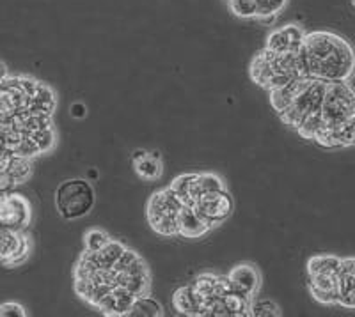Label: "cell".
I'll return each mask as SVG.
<instances>
[{"instance_id": "9", "label": "cell", "mask_w": 355, "mask_h": 317, "mask_svg": "<svg viewBox=\"0 0 355 317\" xmlns=\"http://www.w3.org/2000/svg\"><path fill=\"white\" fill-rule=\"evenodd\" d=\"M316 144L329 151H336V149H347L355 145V116L350 119L338 123L332 126H323L315 137Z\"/></svg>"}, {"instance_id": "17", "label": "cell", "mask_w": 355, "mask_h": 317, "mask_svg": "<svg viewBox=\"0 0 355 317\" xmlns=\"http://www.w3.org/2000/svg\"><path fill=\"white\" fill-rule=\"evenodd\" d=\"M224 190H227V186L220 176L214 172H196L192 186H190V206H194L206 193L224 192Z\"/></svg>"}, {"instance_id": "18", "label": "cell", "mask_w": 355, "mask_h": 317, "mask_svg": "<svg viewBox=\"0 0 355 317\" xmlns=\"http://www.w3.org/2000/svg\"><path fill=\"white\" fill-rule=\"evenodd\" d=\"M132 163L139 177L146 181H155L162 174V161L158 153H146V151H135L132 156Z\"/></svg>"}, {"instance_id": "20", "label": "cell", "mask_w": 355, "mask_h": 317, "mask_svg": "<svg viewBox=\"0 0 355 317\" xmlns=\"http://www.w3.org/2000/svg\"><path fill=\"white\" fill-rule=\"evenodd\" d=\"M304 77L297 78V80L290 82L288 85H284V87H279V89H274V91H270L268 93V96H270V105L272 109H274V112L281 114L284 112L286 109H290L291 105H293L295 101V96H297V93H299V87H300V82H302Z\"/></svg>"}, {"instance_id": "31", "label": "cell", "mask_w": 355, "mask_h": 317, "mask_svg": "<svg viewBox=\"0 0 355 317\" xmlns=\"http://www.w3.org/2000/svg\"><path fill=\"white\" fill-rule=\"evenodd\" d=\"M9 78V73H8V66L4 64V62H2V60H0V84H2V82H6Z\"/></svg>"}, {"instance_id": "7", "label": "cell", "mask_w": 355, "mask_h": 317, "mask_svg": "<svg viewBox=\"0 0 355 317\" xmlns=\"http://www.w3.org/2000/svg\"><path fill=\"white\" fill-rule=\"evenodd\" d=\"M31 221V204L18 193H0V229L24 230Z\"/></svg>"}, {"instance_id": "21", "label": "cell", "mask_w": 355, "mask_h": 317, "mask_svg": "<svg viewBox=\"0 0 355 317\" xmlns=\"http://www.w3.org/2000/svg\"><path fill=\"white\" fill-rule=\"evenodd\" d=\"M125 250L126 246L123 245V243L112 239L110 243H107L103 248L98 250V252H87V250H85V253H87L89 257H91V261H93L98 268H114L116 262L119 261L123 253H125Z\"/></svg>"}, {"instance_id": "16", "label": "cell", "mask_w": 355, "mask_h": 317, "mask_svg": "<svg viewBox=\"0 0 355 317\" xmlns=\"http://www.w3.org/2000/svg\"><path fill=\"white\" fill-rule=\"evenodd\" d=\"M173 305L178 312L185 314V316H205L206 303L201 294L192 287V284L183 285V287L176 289V293L173 296Z\"/></svg>"}, {"instance_id": "23", "label": "cell", "mask_w": 355, "mask_h": 317, "mask_svg": "<svg viewBox=\"0 0 355 317\" xmlns=\"http://www.w3.org/2000/svg\"><path fill=\"white\" fill-rule=\"evenodd\" d=\"M128 316L160 317V316H164V309H162V305L158 303L157 300H155V298L144 294V296H137V300L133 301V305H132V309H130Z\"/></svg>"}, {"instance_id": "12", "label": "cell", "mask_w": 355, "mask_h": 317, "mask_svg": "<svg viewBox=\"0 0 355 317\" xmlns=\"http://www.w3.org/2000/svg\"><path fill=\"white\" fill-rule=\"evenodd\" d=\"M227 280L231 284V291L233 293H239L242 296L256 298L259 291V285H261V278H259L258 269L250 264H239L231 268L230 273L226 275Z\"/></svg>"}, {"instance_id": "6", "label": "cell", "mask_w": 355, "mask_h": 317, "mask_svg": "<svg viewBox=\"0 0 355 317\" xmlns=\"http://www.w3.org/2000/svg\"><path fill=\"white\" fill-rule=\"evenodd\" d=\"M117 285L132 291L135 296H144L150 291V271L137 253L126 248L114 266Z\"/></svg>"}, {"instance_id": "5", "label": "cell", "mask_w": 355, "mask_h": 317, "mask_svg": "<svg viewBox=\"0 0 355 317\" xmlns=\"http://www.w3.org/2000/svg\"><path fill=\"white\" fill-rule=\"evenodd\" d=\"M320 112L327 126L338 125L355 116V89L352 87L350 82H327Z\"/></svg>"}, {"instance_id": "3", "label": "cell", "mask_w": 355, "mask_h": 317, "mask_svg": "<svg viewBox=\"0 0 355 317\" xmlns=\"http://www.w3.org/2000/svg\"><path fill=\"white\" fill-rule=\"evenodd\" d=\"M325 89H327V82L318 80V78L304 77L302 82H300L299 93L295 96L293 105H291L290 109L284 110V112L279 114V119L283 120L286 126L297 129L309 114L322 110Z\"/></svg>"}, {"instance_id": "26", "label": "cell", "mask_w": 355, "mask_h": 317, "mask_svg": "<svg viewBox=\"0 0 355 317\" xmlns=\"http://www.w3.org/2000/svg\"><path fill=\"white\" fill-rule=\"evenodd\" d=\"M249 316L252 317H279L283 316L281 307L272 300H250Z\"/></svg>"}, {"instance_id": "4", "label": "cell", "mask_w": 355, "mask_h": 317, "mask_svg": "<svg viewBox=\"0 0 355 317\" xmlns=\"http://www.w3.org/2000/svg\"><path fill=\"white\" fill-rule=\"evenodd\" d=\"M57 211L66 220L85 217L94 206V190L85 179H68L55 192Z\"/></svg>"}, {"instance_id": "2", "label": "cell", "mask_w": 355, "mask_h": 317, "mask_svg": "<svg viewBox=\"0 0 355 317\" xmlns=\"http://www.w3.org/2000/svg\"><path fill=\"white\" fill-rule=\"evenodd\" d=\"M182 199L178 197L171 186L155 192L146 206V217L151 229L160 236H178V215L183 209Z\"/></svg>"}, {"instance_id": "11", "label": "cell", "mask_w": 355, "mask_h": 317, "mask_svg": "<svg viewBox=\"0 0 355 317\" xmlns=\"http://www.w3.org/2000/svg\"><path fill=\"white\" fill-rule=\"evenodd\" d=\"M307 289L322 305H339L338 273L307 275Z\"/></svg>"}, {"instance_id": "15", "label": "cell", "mask_w": 355, "mask_h": 317, "mask_svg": "<svg viewBox=\"0 0 355 317\" xmlns=\"http://www.w3.org/2000/svg\"><path fill=\"white\" fill-rule=\"evenodd\" d=\"M339 282V307L355 310V257L341 259L338 273Z\"/></svg>"}, {"instance_id": "1", "label": "cell", "mask_w": 355, "mask_h": 317, "mask_svg": "<svg viewBox=\"0 0 355 317\" xmlns=\"http://www.w3.org/2000/svg\"><path fill=\"white\" fill-rule=\"evenodd\" d=\"M299 55L307 77L323 82L347 80L355 75V50L343 36L329 30L306 33Z\"/></svg>"}, {"instance_id": "29", "label": "cell", "mask_w": 355, "mask_h": 317, "mask_svg": "<svg viewBox=\"0 0 355 317\" xmlns=\"http://www.w3.org/2000/svg\"><path fill=\"white\" fill-rule=\"evenodd\" d=\"M84 241H85V250H87V252H98V250L103 248V246H105L107 243H110L112 239H110V236L105 233V230L93 229L85 234Z\"/></svg>"}, {"instance_id": "24", "label": "cell", "mask_w": 355, "mask_h": 317, "mask_svg": "<svg viewBox=\"0 0 355 317\" xmlns=\"http://www.w3.org/2000/svg\"><path fill=\"white\" fill-rule=\"evenodd\" d=\"M6 172L11 176V179L15 181V185H20L24 181H27L33 174V163L27 156H18V154H11V160H9L8 170Z\"/></svg>"}, {"instance_id": "22", "label": "cell", "mask_w": 355, "mask_h": 317, "mask_svg": "<svg viewBox=\"0 0 355 317\" xmlns=\"http://www.w3.org/2000/svg\"><path fill=\"white\" fill-rule=\"evenodd\" d=\"M341 259L332 253H318L309 257L306 264L307 275H322V273H339L341 268Z\"/></svg>"}, {"instance_id": "19", "label": "cell", "mask_w": 355, "mask_h": 317, "mask_svg": "<svg viewBox=\"0 0 355 317\" xmlns=\"http://www.w3.org/2000/svg\"><path fill=\"white\" fill-rule=\"evenodd\" d=\"M249 75L256 85H259V87L265 89V91H270L274 75H272L270 62H268V55H266L265 48L252 57V60H250L249 64Z\"/></svg>"}, {"instance_id": "25", "label": "cell", "mask_w": 355, "mask_h": 317, "mask_svg": "<svg viewBox=\"0 0 355 317\" xmlns=\"http://www.w3.org/2000/svg\"><path fill=\"white\" fill-rule=\"evenodd\" d=\"M323 126H325V120H323L322 112H313L300 123L297 132H299L300 137L306 138V141H315V137L318 135V132Z\"/></svg>"}, {"instance_id": "14", "label": "cell", "mask_w": 355, "mask_h": 317, "mask_svg": "<svg viewBox=\"0 0 355 317\" xmlns=\"http://www.w3.org/2000/svg\"><path fill=\"white\" fill-rule=\"evenodd\" d=\"M210 229V225L202 220L194 206H183L178 215V236L185 237V239H198Z\"/></svg>"}, {"instance_id": "10", "label": "cell", "mask_w": 355, "mask_h": 317, "mask_svg": "<svg viewBox=\"0 0 355 317\" xmlns=\"http://www.w3.org/2000/svg\"><path fill=\"white\" fill-rule=\"evenodd\" d=\"M304 36H306V30H304L300 25H283V27L275 28V30H272V33L268 34L265 48L277 53L299 52L300 46H302Z\"/></svg>"}, {"instance_id": "30", "label": "cell", "mask_w": 355, "mask_h": 317, "mask_svg": "<svg viewBox=\"0 0 355 317\" xmlns=\"http://www.w3.org/2000/svg\"><path fill=\"white\" fill-rule=\"evenodd\" d=\"M24 307L20 303H15V301H8V303H2L0 305V317H25Z\"/></svg>"}, {"instance_id": "8", "label": "cell", "mask_w": 355, "mask_h": 317, "mask_svg": "<svg viewBox=\"0 0 355 317\" xmlns=\"http://www.w3.org/2000/svg\"><path fill=\"white\" fill-rule=\"evenodd\" d=\"M196 211L201 215L202 220L210 225L211 229L224 224L233 213V201H231L227 190L224 192L206 193L194 204Z\"/></svg>"}, {"instance_id": "13", "label": "cell", "mask_w": 355, "mask_h": 317, "mask_svg": "<svg viewBox=\"0 0 355 317\" xmlns=\"http://www.w3.org/2000/svg\"><path fill=\"white\" fill-rule=\"evenodd\" d=\"M137 300V296L132 293V291L125 289L121 285H116L109 294H107L103 300H101L100 305L96 307L103 316L109 317H123L128 316L130 309H132L133 301Z\"/></svg>"}, {"instance_id": "27", "label": "cell", "mask_w": 355, "mask_h": 317, "mask_svg": "<svg viewBox=\"0 0 355 317\" xmlns=\"http://www.w3.org/2000/svg\"><path fill=\"white\" fill-rule=\"evenodd\" d=\"M227 8L234 17L243 18V20H256L258 18L256 0H227Z\"/></svg>"}, {"instance_id": "28", "label": "cell", "mask_w": 355, "mask_h": 317, "mask_svg": "<svg viewBox=\"0 0 355 317\" xmlns=\"http://www.w3.org/2000/svg\"><path fill=\"white\" fill-rule=\"evenodd\" d=\"M194 177H196V172L182 174V176H178L176 179L169 185L171 188H173V192L176 193L178 197L182 199V202L185 206H190V186H192Z\"/></svg>"}]
</instances>
